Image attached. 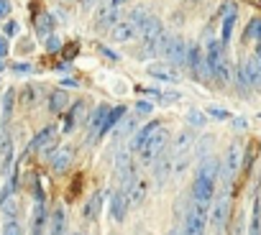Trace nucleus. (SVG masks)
<instances>
[{"instance_id":"nucleus-1","label":"nucleus","mask_w":261,"mask_h":235,"mask_svg":"<svg viewBox=\"0 0 261 235\" xmlns=\"http://www.w3.org/2000/svg\"><path fill=\"white\" fill-rule=\"evenodd\" d=\"M218 174H220V164L215 156H207L197 174H195V182H192V199L200 202V204H210L215 199V182H218Z\"/></svg>"},{"instance_id":"nucleus-2","label":"nucleus","mask_w":261,"mask_h":235,"mask_svg":"<svg viewBox=\"0 0 261 235\" xmlns=\"http://www.w3.org/2000/svg\"><path fill=\"white\" fill-rule=\"evenodd\" d=\"M167 149H169V133L159 126V128L141 143V149H139V161H141V166H154L156 159H159Z\"/></svg>"},{"instance_id":"nucleus-3","label":"nucleus","mask_w":261,"mask_h":235,"mask_svg":"<svg viewBox=\"0 0 261 235\" xmlns=\"http://www.w3.org/2000/svg\"><path fill=\"white\" fill-rule=\"evenodd\" d=\"M207 215H210V204H200L192 199L187 215H185V227L182 232L185 235H202L205 232V225H207Z\"/></svg>"},{"instance_id":"nucleus-4","label":"nucleus","mask_w":261,"mask_h":235,"mask_svg":"<svg viewBox=\"0 0 261 235\" xmlns=\"http://www.w3.org/2000/svg\"><path fill=\"white\" fill-rule=\"evenodd\" d=\"M164 26H162V21L156 18L141 36H144V44H141V59H151V56H156L159 51H162V39H164Z\"/></svg>"},{"instance_id":"nucleus-5","label":"nucleus","mask_w":261,"mask_h":235,"mask_svg":"<svg viewBox=\"0 0 261 235\" xmlns=\"http://www.w3.org/2000/svg\"><path fill=\"white\" fill-rule=\"evenodd\" d=\"M228 207H230V194H228V189H225V192H220V194L215 197V204H213V210H210V215H207V222H210L213 235H223V227H225V222H228Z\"/></svg>"},{"instance_id":"nucleus-6","label":"nucleus","mask_w":261,"mask_h":235,"mask_svg":"<svg viewBox=\"0 0 261 235\" xmlns=\"http://www.w3.org/2000/svg\"><path fill=\"white\" fill-rule=\"evenodd\" d=\"M187 44L179 39V36H174V34H164V39H162V54L174 64V67H182V64H187Z\"/></svg>"},{"instance_id":"nucleus-7","label":"nucleus","mask_w":261,"mask_h":235,"mask_svg":"<svg viewBox=\"0 0 261 235\" xmlns=\"http://www.w3.org/2000/svg\"><path fill=\"white\" fill-rule=\"evenodd\" d=\"M241 164H243V146L241 143H230L228 146V151H225V159H223V166H220V171H223V179L230 184L236 177H238V171H241Z\"/></svg>"},{"instance_id":"nucleus-8","label":"nucleus","mask_w":261,"mask_h":235,"mask_svg":"<svg viewBox=\"0 0 261 235\" xmlns=\"http://www.w3.org/2000/svg\"><path fill=\"white\" fill-rule=\"evenodd\" d=\"M223 49H225V46H223L220 41H210V44H207V51H205V74H213V77H215L220 62L225 59V56H223Z\"/></svg>"},{"instance_id":"nucleus-9","label":"nucleus","mask_w":261,"mask_h":235,"mask_svg":"<svg viewBox=\"0 0 261 235\" xmlns=\"http://www.w3.org/2000/svg\"><path fill=\"white\" fill-rule=\"evenodd\" d=\"M136 26L130 23L128 18L125 21H118L115 26H113V31H110V36H113V41H118V44H128V41H134L136 39Z\"/></svg>"},{"instance_id":"nucleus-10","label":"nucleus","mask_w":261,"mask_h":235,"mask_svg":"<svg viewBox=\"0 0 261 235\" xmlns=\"http://www.w3.org/2000/svg\"><path fill=\"white\" fill-rule=\"evenodd\" d=\"M128 21L136 26V31H139V34H144V31H146V28H149V26L156 21V16H154L149 8H134V11L128 13Z\"/></svg>"},{"instance_id":"nucleus-11","label":"nucleus","mask_w":261,"mask_h":235,"mask_svg":"<svg viewBox=\"0 0 261 235\" xmlns=\"http://www.w3.org/2000/svg\"><path fill=\"white\" fill-rule=\"evenodd\" d=\"M128 207H130V204H128V194H125L123 189H118V192L110 197V217H113L115 222H123Z\"/></svg>"},{"instance_id":"nucleus-12","label":"nucleus","mask_w":261,"mask_h":235,"mask_svg":"<svg viewBox=\"0 0 261 235\" xmlns=\"http://www.w3.org/2000/svg\"><path fill=\"white\" fill-rule=\"evenodd\" d=\"M6 210V217H3V235H21V222H18V215H16V204L8 199L3 204Z\"/></svg>"},{"instance_id":"nucleus-13","label":"nucleus","mask_w":261,"mask_h":235,"mask_svg":"<svg viewBox=\"0 0 261 235\" xmlns=\"http://www.w3.org/2000/svg\"><path fill=\"white\" fill-rule=\"evenodd\" d=\"M13 164V138L8 131H3L0 136V171H8Z\"/></svg>"},{"instance_id":"nucleus-14","label":"nucleus","mask_w":261,"mask_h":235,"mask_svg":"<svg viewBox=\"0 0 261 235\" xmlns=\"http://www.w3.org/2000/svg\"><path fill=\"white\" fill-rule=\"evenodd\" d=\"M187 69H190L195 77H202V72H205V54H202L200 46H190V49H187ZM205 77H207V74H205Z\"/></svg>"},{"instance_id":"nucleus-15","label":"nucleus","mask_w":261,"mask_h":235,"mask_svg":"<svg viewBox=\"0 0 261 235\" xmlns=\"http://www.w3.org/2000/svg\"><path fill=\"white\" fill-rule=\"evenodd\" d=\"M102 204H105V192H95V194L82 204V217H85V220H95V217L102 212Z\"/></svg>"},{"instance_id":"nucleus-16","label":"nucleus","mask_w":261,"mask_h":235,"mask_svg":"<svg viewBox=\"0 0 261 235\" xmlns=\"http://www.w3.org/2000/svg\"><path fill=\"white\" fill-rule=\"evenodd\" d=\"M64 227H67V212H64V207H57L49 215V230H46V235H64Z\"/></svg>"},{"instance_id":"nucleus-17","label":"nucleus","mask_w":261,"mask_h":235,"mask_svg":"<svg viewBox=\"0 0 261 235\" xmlns=\"http://www.w3.org/2000/svg\"><path fill=\"white\" fill-rule=\"evenodd\" d=\"M49 161H51V169H54L57 174H62V171L72 164V149H69V146L57 149V151H54V156H51Z\"/></svg>"},{"instance_id":"nucleus-18","label":"nucleus","mask_w":261,"mask_h":235,"mask_svg":"<svg viewBox=\"0 0 261 235\" xmlns=\"http://www.w3.org/2000/svg\"><path fill=\"white\" fill-rule=\"evenodd\" d=\"M248 72H251V79H253V87H261V41L256 46V51L251 54V59L246 62Z\"/></svg>"},{"instance_id":"nucleus-19","label":"nucleus","mask_w":261,"mask_h":235,"mask_svg":"<svg viewBox=\"0 0 261 235\" xmlns=\"http://www.w3.org/2000/svg\"><path fill=\"white\" fill-rule=\"evenodd\" d=\"M144 199H146V182L136 177V182L130 184V189H128V204L130 207H139Z\"/></svg>"},{"instance_id":"nucleus-20","label":"nucleus","mask_w":261,"mask_h":235,"mask_svg":"<svg viewBox=\"0 0 261 235\" xmlns=\"http://www.w3.org/2000/svg\"><path fill=\"white\" fill-rule=\"evenodd\" d=\"M156 128H159V121H151V123H146L144 128H139V131H136V136H134V141H130V149L139 151V149H141V143H144V141L156 131Z\"/></svg>"},{"instance_id":"nucleus-21","label":"nucleus","mask_w":261,"mask_h":235,"mask_svg":"<svg viewBox=\"0 0 261 235\" xmlns=\"http://www.w3.org/2000/svg\"><path fill=\"white\" fill-rule=\"evenodd\" d=\"M54 136H57V128H54V126H49V128H44V131H41V133H39V136L34 138V143H31V149H34V151H39V149L44 151L46 146H51V143H54Z\"/></svg>"},{"instance_id":"nucleus-22","label":"nucleus","mask_w":261,"mask_h":235,"mask_svg":"<svg viewBox=\"0 0 261 235\" xmlns=\"http://www.w3.org/2000/svg\"><path fill=\"white\" fill-rule=\"evenodd\" d=\"M123 115H125V107H113V110H108V118H105V123L100 126V131H97V133H100V136H105V133H108L118 121H120Z\"/></svg>"},{"instance_id":"nucleus-23","label":"nucleus","mask_w":261,"mask_h":235,"mask_svg":"<svg viewBox=\"0 0 261 235\" xmlns=\"http://www.w3.org/2000/svg\"><path fill=\"white\" fill-rule=\"evenodd\" d=\"M233 26H236V11H230V13H225V16H223V34H220V44H223V46H228V44H230Z\"/></svg>"},{"instance_id":"nucleus-24","label":"nucleus","mask_w":261,"mask_h":235,"mask_svg":"<svg viewBox=\"0 0 261 235\" xmlns=\"http://www.w3.org/2000/svg\"><path fill=\"white\" fill-rule=\"evenodd\" d=\"M108 110H110L108 105H100V107H97V110L92 112V118H90V131H92V133H97V131H100V126L105 123V118H108Z\"/></svg>"},{"instance_id":"nucleus-25","label":"nucleus","mask_w":261,"mask_h":235,"mask_svg":"<svg viewBox=\"0 0 261 235\" xmlns=\"http://www.w3.org/2000/svg\"><path fill=\"white\" fill-rule=\"evenodd\" d=\"M54 31V18L51 13H41V18H36V34L39 36H49Z\"/></svg>"},{"instance_id":"nucleus-26","label":"nucleus","mask_w":261,"mask_h":235,"mask_svg":"<svg viewBox=\"0 0 261 235\" xmlns=\"http://www.w3.org/2000/svg\"><path fill=\"white\" fill-rule=\"evenodd\" d=\"M64 107H67V92H51L49 95V110L51 112H64Z\"/></svg>"},{"instance_id":"nucleus-27","label":"nucleus","mask_w":261,"mask_h":235,"mask_svg":"<svg viewBox=\"0 0 261 235\" xmlns=\"http://www.w3.org/2000/svg\"><path fill=\"white\" fill-rule=\"evenodd\" d=\"M13 105H16V90H8L3 95V123L8 126L11 121V115H13Z\"/></svg>"},{"instance_id":"nucleus-28","label":"nucleus","mask_w":261,"mask_h":235,"mask_svg":"<svg viewBox=\"0 0 261 235\" xmlns=\"http://www.w3.org/2000/svg\"><path fill=\"white\" fill-rule=\"evenodd\" d=\"M243 41H261V18H253V21L246 26Z\"/></svg>"},{"instance_id":"nucleus-29","label":"nucleus","mask_w":261,"mask_h":235,"mask_svg":"<svg viewBox=\"0 0 261 235\" xmlns=\"http://www.w3.org/2000/svg\"><path fill=\"white\" fill-rule=\"evenodd\" d=\"M149 74H154V77H159V79H167V82H174V79H177V74H172V69H164L162 64H151V67H149Z\"/></svg>"},{"instance_id":"nucleus-30","label":"nucleus","mask_w":261,"mask_h":235,"mask_svg":"<svg viewBox=\"0 0 261 235\" xmlns=\"http://www.w3.org/2000/svg\"><path fill=\"white\" fill-rule=\"evenodd\" d=\"M134 128H136V118H128V121L120 126L118 133H120V136H130V133H134Z\"/></svg>"},{"instance_id":"nucleus-31","label":"nucleus","mask_w":261,"mask_h":235,"mask_svg":"<svg viewBox=\"0 0 261 235\" xmlns=\"http://www.w3.org/2000/svg\"><path fill=\"white\" fill-rule=\"evenodd\" d=\"M207 112L215 118V121H228V118H230V112H228V110H223V107H210Z\"/></svg>"},{"instance_id":"nucleus-32","label":"nucleus","mask_w":261,"mask_h":235,"mask_svg":"<svg viewBox=\"0 0 261 235\" xmlns=\"http://www.w3.org/2000/svg\"><path fill=\"white\" fill-rule=\"evenodd\" d=\"M187 121H190V126H202V123H205V115H200L197 110H192V112L187 115Z\"/></svg>"},{"instance_id":"nucleus-33","label":"nucleus","mask_w":261,"mask_h":235,"mask_svg":"<svg viewBox=\"0 0 261 235\" xmlns=\"http://www.w3.org/2000/svg\"><path fill=\"white\" fill-rule=\"evenodd\" d=\"M251 235H261V217L251 215Z\"/></svg>"},{"instance_id":"nucleus-34","label":"nucleus","mask_w":261,"mask_h":235,"mask_svg":"<svg viewBox=\"0 0 261 235\" xmlns=\"http://www.w3.org/2000/svg\"><path fill=\"white\" fill-rule=\"evenodd\" d=\"M8 13H11V3L8 0H0V18H8Z\"/></svg>"},{"instance_id":"nucleus-35","label":"nucleus","mask_w":261,"mask_h":235,"mask_svg":"<svg viewBox=\"0 0 261 235\" xmlns=\"http://www.w3.org/2000/svg\"><path fill=\"white\" fill-rule=\"evenodd\" d=\"M16 34H18V26H16L13 21H8V23H6V36H16Z\"/></svg>"},{"instance_id":"nucleus-36","label":"nucleus","mask_w":261,"mask_h":235,"mask_svg":"<svg viewBox=\"0 0 261 235\" xmlns=\"http://www.w3.org/2000/svg\"><path fill=\"white\" fill-rule=\"evenodd\" d=\"M151 107H154V105H151V102H146V100H141V102L136 105V110H139V112H151Z\"/></svg>"},{"instance_id":"nucleus-37","label":"nucleus","mask_w":261,"mask_h":235,"mask_svg":"<svg viewBox=\"0 0 261 235\" xmlns=\"http://www.w3.org/2000/svg\"><path fill=\"white\" fill-rule=\"evenodd\" d=\"M8 54V41H6V36H0V59H3Z\"/></svg>"},{"instance_id":"nucleus-38","label":"nucleus","mask_w":261,"mask_h":235,"mask_svg":"<svg viewBox=\"0 0 261 235\" xmlns=\"http://www.w3.org/2000/svg\"><path fill=\"white\" fill-rule=\"evenodd\" d=\"M13 69H16V72H18V74H26V72H29V69H31V67H29V64H16V67H13Z\"/></svg>"},{"instance_id":"nucleus-39","label":"nucleus","mask_w":261,"mask_h":235,"mask_svg":"<svg viewBox=\"0 0 261 235\" xmlns=\"http://www.w3.org/2000/svg\"><path fill=\"white\" fill-rule=\"evenodd\" d=\"M102 54H105V56H108V59H118V56H115V54H113V51H110V49H102Z\"/></svg>"},{"instance_id":"nucleus-40","label":"nucleus","mask_w":261,"mask_h":235,"mask_svg":"<svg viewBox=\"0 0 261 235\" xmlns=\"http://www.w3.org/2000/svg\"><path fill=\"white\" fill-rule=\"evenodd\" d=\"M167 235H185V232H182V230H179V227H174V230H169V232H167Z\"/></svg>"},{"instance_id":"nucleus-41","label":"nucleus","mask_w":261,"mask_h":235,"mask_svg":"<svg viewBox=\"0 0 261 235\" xmlns=\"http://www.w3.org/2000/svg\"><path fill=\"white\" fill-rule=\"evenodd\" d=\"M125 0H113V8H118V6H123Z\"/></svg>"},{"instance_id":"nucleus-42","label":"nucleus","mask_w":261,"mask_h":235,"mask_svg":"<svg viewBox=\"0 0 261 235\" xmlns=\"http://www.w3.org/2000/svg\"><path fill=\"white\" fill-rule=\"evenodd\" d=\"M82 3H85V6H92V3H95V0H82Z\"/></svg>"},{"instance_id":"nucleus-43","label":"nucleus","mask_w":261,"mask_h":235,"mask_svg":"<svg viewBox=\"0 0 261 235\" xmlns=\"http://www.w3.org/2000/svg\"><path fill=\"white\" fill-rule=\"evenodd\" d=\"M3 69H6V64H3V62H0V72H3Z\"/></svg>"},{"instance_id":"nucleus-44","label":"nucleus","mask_w":261,"mask_h":235,"mask_svg":"<svg viewBox=\"0 0 261 235\" xmlns=\"http://www.w3.org/2000/svg\"><path fill=\"white\" fill-rule=\"evenodd\" d=\"M192 3H200V0H192Z\"/></svg>"},{"instance_id":"nucleus-45","label":"nucleus","mask_w":261,"mask_h":235,"mask_svg":"<svg viewBox=\"0 0 261 235\" xmlns=\"http://www.w3.org/2000/svg\"><path fill=\"white\" fill-rule=\"evenodd\" d=\"M74 235H82V232H74Z\"/></svg>"},{"instance_id":"nucleus-46","label":"nucleus","mask_w":261,"mask_h":235,"mask_svg":"<svg viewBox=\"0 0 261 235\" xmlns=\"http://www.w3.org/2000/svg\"><path fill=\"white\" fill-rule=\"evenodd\" d=\"M202 235H205V232H202Z\"/></svg>"}]
</instances>
